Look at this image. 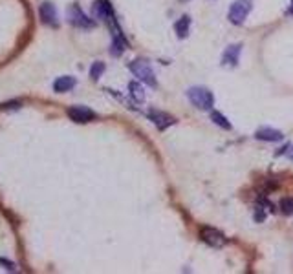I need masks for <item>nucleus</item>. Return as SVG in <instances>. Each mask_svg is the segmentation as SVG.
<instances>
[{
  "label": "nucleus",
  "instance_id": "nucleus-7",
  "mask_svg": "<svg viewBox=\"0 0 293 274\" xmlns=\"http://www.w3.org/2000/svg\"><path fill=\"white\" fill-rule=\"evenodd\" d=\"M148 119H150V121L154 123V126H156L158 130H161V132L176 123V119L170 115V113L161 111V110H156V108H150V110H148Z\"/></svg>",
  "mask_w": 293,
  "mask_h": 274
},
{
  "label": "nucleus",
  "instance_id": "nucleus-12",
  "mask_svg": "<svg viewBox=\"0 0 293 274\" xmlns=\"http://www.w3.org/2000/svg\"><path fill=\"white\" fill-rule=\"evenodd\" d=\"M75 84H77L75 77L63 75V77H59L57 81L53 82V90H55L57 94H66V92H70V90L75 86Z\"/></svg>",
  "mask_w": 293,
  "mask_h": 274
},
{
  "label": "nucleus",
  "instance_id": "nucleus-13",
  "mask_svg": "<svg viewBox=\"0 0 293 274\" xmlns=\"http://www.w3.org/2000/svg\"><path fill=\"white\" fill-rule=\"evenodd\" d=\"M189 29H191V17H189V15H183L180 20H176L174 31H176V35H178V39H187Z\"/></svg>",
  "mask_w": 293,
  "mask_h": 274
},
{
  "label": "nucleus",
  "instance_id": "nucleus-18",
  "mask_svg": "<svg viewBox=\"0 0 293 274\" xmlns=\"http://www.w3.org/2000/svg\"><path fill=\"white\" fill-rule=\"evenodd\" d=\"M0 265L6 269V271H9V273H15V271H17V263L9 262L6 258H0Z\"/></svg>",
  "mask_w": 293,
  "mask_h": 274
},
{
  "label": "nucleus",
  "instance_id": "nucleus-4",
  "mask_svg": "<svg viewBox=\"0 0 293 274\" xmlns=\"http://www.w3.org/2000/svg\"><path fill=\"white\" fill-rule=\"evenodd\" d=\"M66 17H68V22L72 26H75V28H82V29H92L95 28V20L88 17L86 13L82 11L81 7L73 4V6L68 7V11H66Z\"/></svg>",
  "mask_w": 293,
  "mask_h": 274
},
{
  "label": "nucleus",
  "instance_id": "nucleus-10",
  "mask_svg": "<svg viewBox=\"0 0 293 274\" xmlns=\"http://www.w3.org/2000/svg\"><path fill=\"white\" fill-rule=\"evenodd\" d=\"M240 53H242V44H231V46H227L222 53V64L236 66L238 60H240Z\"/></svg>",
  "mask_w": 293,
  "mask_h": 274
},
{
  "label": "nucleus",
  "instance_id": "nucleus-2",
  "mask_svg": "<svg viewBox=\"0 0 293 274\" xmlns=\"http://www.w3.org/2000/svg\"><path fill=\"white\" fill-rule=\"evenodd\" d=\"M129 70L134 73V77H138V81L145 82L146 86L150 88H156L158 86V81H156V73L154 70L150 68V64L143 60V58H136L129 64Z\"/></svg>",
  "mask_w": 293,
  "mask_h": 274
},
{
  "label": "nucleus",
  "instance_id": "nucleus-22",
  "mask_svg": "<svg viewBox=\"0 0 293 274\" xmlns=\"http://www.w3.org/2000/svg\"><path fill=\"white\" fill-rule=\"evenodd\" d=\"M292 7H293V0H292Z\"/></svg>",
  "mask_w": 293,
  "mask_h": 274
},
{
  "label": "nucleus",
  "instance_id": "nucleus-9",
  "mask_svg": "<svg viewBox=\"0 0 293 274\" xmlns=\"http://www.w3.org/2000/svg\"><path fill=\"white\" fill-rule=\"evenodd\" d=\"M39 15H41V20L42 24H46V26H57V9L53 6L52 2H42L41 7H39Z\"/></svg>",
  "mask_w": 293,
  "mask_h": 274
},
{
  "label": "nucleus",
  "instance_id": "nucleus-8",
  "mask_svg": "<svg viewBox=\"0 0 293 274\" xmlns=\"http://www.w3.org/2000/svg\"><path fill=\"white\" fill-rule=\"evenodd\" d=\"M92 11H94L95 18H101V20H105V22H108L110 18L116 17V15H114V7H112V4L108 0H97V2H94Z\"/></svg>",
  "mask_w": 293,
  "mask_h": 274
},
{
  "label": "nucleus",
  "instance_id": "nucleus-14",
  "mask_svg": "<svg viewBox=\"0 0 293 274\" xmlns=\"http://www.w3.org/2000/svg\"><path fill=\"white\" fill-rule=\"evenodd\" d=\"M129 92H130V97H132L136 103H143V101H145V90L141 86V82H138V81L130 82Z\"/></svg>",
  "mask_w": 293,
  "mask_h": 274
},
{
  "label": "nucleus",
  "instance_id": "nucleus-16",
  "mask_svg": "<svg viewBox=\"0 0 293 274\" xmlns=\"http://www.w3.org/2000/svg\"><path fill=\"white\" fill-rule=\"evenodd\" d=\"M106 70L105 62H101V60H97V62H94V64L90 66V77L94 79V81H99V77L103 75V71Z\"/></svg>",
  "mask_w": 293,
  "mask_h": 274
},
{
  "label": "nucleus",
  "instance_id": "nucleus-19",
  "mask_svg": "<svg viewBox=\"0 0 293 274\" xmlns=\"http://www.w3.org/2000/svg\"><path fill=\"white\" fill-rule=\"evenodd\" d=\"M288 158L293 161V146H290V152H288Z\"/></svg>",
  "mask_w": 293,
  "mask_h": 274
},
{
  "label": "nucleus",
  "instance_id": "nucleus-5",
  "mask_svg": "<svg viewBox=\"0 0 293 274\" xmlns=\"http://www.w3.org/2000/svg\"><path fill=\"white\" fill-rule=\"evenodd\" d=\"M200 238H202L204 243H207L209 247H217V249H220V247H223L225 243H227L225 234L217 230L215 227H202V230H200Z\"/></svg>",
  "mask_w": 293,
  "mask_h": 274
},
{
  "label": "nucleus",
  "instance_id": "nucleus-21",
  "mask_svg": "<svg viewBox=\"0 0 293 274\" xmlns=\"http://www.w3.org/2000/svg\"><path fill=\"white\" fill-rule=\"evenodd\" d=\"M180 2H189V0H180Z\"/></svg>",
  "mask_w": 293,
  "mask_h": 274
},
{
  "label": "nucleus",
  "instance_id": "nucleus-17",
  "mask_svg": "<svg viewBox=\"0 0 293 274\" xmlns=\"http://www.w3.org/2000/svg\"><path fill=\"white\" fill-rule=\"evenodd\" d=\"M281 210L288 216H293V199L292 198H282L281 199Z\"/></svg>",
  "mask_w": 293,
  "mask_h": 274
},
{
  "label": "nucleus",
  "instance_id": "nucleus-20",
  "mask_svg": "<svg viewBox=\"0 0 293 274\" xmlns=\"http://www.w3.org/2000/svg\"><path fill=\"white\" fill-rule=\"evenodd\" d=\"M290 15H293V7H290Z\"/></svg>",
  "mask_w": 293,
  "mask_h": 274
},
{
  "label": "nucleus",
  "instance_id": "nucleus-11",
  "mask_svg": "<svg viewBox=\"0 0 293 274\" xmlns=\"http://www.w3.org/2000/svg\"><path fill=\"white\" fill-rule=\"evenodd\" d=\"M255 139H258V141H268V143H279V141L284 139V134H282L281 130L271 128V126H262V128L257 130V134H255Z\"/></svg>",
  "mask_w": 293,
  "mask_h": 274
},
{
  "label": "nucleus",
  "instance_id": "nucleus-6",
  "mask_svg": "<svg viewBox=\"0 0 293 274\" xmlns=\"http://www.w3.org/2000/svg\"><path fill=\"white\" fill-rule=\"evenodd\" d=\"M68 117H70L73 123H79V124H84V123H90L92 119L97 117L94 110H90L86 106H70L68 110H66Z\"/></svg>",
  "mask_w": 293,
  "mask_h": 274
},
{
  "label": "nucleus",
  "instance_id": "nucleus-1",
  "mask_svg": "<svg viewBox=\"0 0 293 274\" xmlns=\"http://www.w3.org/2000/svg\"><path fill=\"white\" fill-rule=\"evenodd\" d=\"M187 97L191 101V105L196 106L198 110H205L209 111L213 110V106H215V95L209 88H204V86H193L187 90Z\"/></svg>",
  "mask_w": 293,
  "mask_h": 274
},
{
  "label": "nucleus",
  "instance_id": "nucleus-3",
  "mask_svg": "<svg viewBox=\"0 0 293 274\" xmlns=\"http://www.w3.org/2000/svg\"><path fill=\"white\" fill-rule=\"evenodd\" d=\"M251 9H253V0H234L227 13L229 22L234 24V26H242V24L246 22L247 15L251 13Z\"/></svg>",
  "mask_w": 293,
  "mask_h": 274
},
{
  "label": "nucleus",
  "instance_id": "nucleus-15",
  "mask_svg": "<svg viewBox=\"0 0 293 274\" xmlns=\"http://www.w3.org/2000/svg\"><path fill=\"white\" fill-rule=\"evenodd\" d=\"M211 121L217 126H220V128H223V130H231L233 126H231V123H229V119L223 113H220V111H217V110H213L211 111Z\"/></svg>",
  "mask_w": 293,
  "mask_h": 274
}]
</instances>
